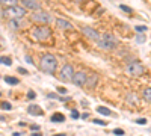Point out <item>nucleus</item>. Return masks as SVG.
<instances>
[{"mask_svg": "<svg viewBox=\"0 0 151 136\" xmlns=\"http://www.w3.org/2000/svg\"><path fill=\"white\" fill-rule=\"evenodd\" d=\"M41 70L47 73V74H53L56 70V65H57V61H56V57L53 56V55H44L42 56V59H41Z\"/></svg>", "mask_w": 151, "mask_h": 136, "instance_id": "f257e3e1", "label": "nucleus"}, {"mask_svg": "<svg viewBox=\"0 0 151 136\" xmlns=\"http://www.w3.org/2000/svg\"><path fill=\"white\" fill-rule=\"evenodd\" d=\"M97 44H98V47H101L103 50H113L118 43H116V39H115V36H113V35L103 33V35H100Z\"/></svg>", "mask_w": 151, "mask_h": 136, "instance_id": "f03ea898", "label": "nucleus"}, {"mask_svg": "<svg viewBox=\"0 0 151 136\" xmlns=\"http://www.w3.org/2000/svg\"><path fill=\"white\" fill-rule=\"evenodd\" d=\"M50 35H51V30L47 26H38V27L32 29V36L36 41H45L50 38Z\"/></svg>", "mask_w": 151, "mask_h": 136, "instance_id": "7ed1b4c3", "label": "nucleus"}, {"mask_svg": "<svg viewBox=\"0 0 151 136\" xmlns=\"http://www.w3.org/2000/svg\"><path fill=\"white\" fill-rule=\"evenodd\" d=\"M144 71H145V67L141 64V62L134 61V62L127 65V73L130 76H141V74H144Z\"/></svg>", "mask_w": 151, "mask_h": 136, "instance_id": "20e7f679", "label": "nucleus"}, {"mask_svg": "<svg viewBox=\"0 0 151 136\" xmlns=\"http://www.w3.org/2000/svg\"><path fill=\"white\" fill-rule=\"evenodd\" d=\"M32 21H36V23H50L51 21V15L45 12V11H38L32 14Z\"/></svg>", "mask_w": 151, "mask_h": 136, "instance_id": "39448f33", "label": "nucleus"}, {"mask_svg": "<svg viewBox=\"0 0 151 136\" xmlns=\"http://www.w3.org/2000/svg\"><path fill=\"white\" fill-rule=\"evenodd\" d=\"M73 77H74V68H73V65H69V64L63 65L62 70H61V79L69 82V80H73Z\"/></svg>", "mask_w": 151, "mask_h": 136, "instance_id": "423d86ee", "label": "nucleus"}, {"mask_svg": "<svg viewBox=\"0 0 151 136\" xmlns=\"http://www.w3.org/2000/svg\"><path fill=\"white\" fill-rule=\"evenodd\" d=\"M5 14L11 15L12 18H21L26 15V11H24V8H21V6H12V8H8V11Z\"/></svg>", "mask_w": 151, "mask_h": 136, "instance_id": "0eeeda50", "label": "nucleus"}, {"mask_svg": "<svg viewBox=\"0 0 151 136\" xmlns=\"http://www.w3.org/2000/svg\"><path fill=\"white\" fill-rule=\"evenodd\" d=\"M86 79H88V74H86L85 71H77L74 73V77H73V83L77 86H82L86 83Z\"/></svg>", "mask_w": 151, "mask_h": 136, "instance_id": "6e6552de", "label": "nucleus"}, {"mask_svg": "<svg viewBox=\"0 0 151 136\" xmlns=\"http://www.w3.org/2000/svg\"><path fill=\"white\" fill-rule=\"evenodd\" d=\"M82 30H83V33L88 36L89 39H95V41H98L100 35H98V32H97L95 29H92V27H83Z\"/></svg>", "mask_w": 151, "mask_h": 136, "instance_id": "1a4fd4ad", "label": "nucleus"}, {"mask_svg": "<svg viewBox=\"0 0 151 136\" xmlns=\"http://www.w3.org/2000/svg\"><path fill=\"white\" fill-rule=\"evenodd\" d=\"M56 24H57L59 29H65V30H71L73 29V24L69 21H67V20H63V18H57Z\"/></svg>", "mask_w": 151, "mask_h": 136, "instance_id": "9d476101", "label": "nucleus"}, {"mask_svg": "<svg viewBox=\"0 0 151 136\" xmlns=\"http://www.w3.org/2000/svg\"><path fill=\"white\" fill-rule=\"evenodd\" d=\"M23 5L24 8H30V9H38V11H41V5L36 2V0H23Z\"/></svg>", "mask_w": 151, "mask_h": 136, "instance_id": "9b49d317", "label": "nucleus"}, {"mask_svg": "<svg viewBox=\"0 0 151 136\" xmlns=\"http://www.w3.org/2000/svg\"><path fill=\"white\" fill-rule=\"evenodd\" d=\"M27 112L30 115H38V117H41V115L44 113V112H42V109L38 106V104H32V106H29L27 107Z\"/></svg>", "mask_w": 151, "mask_h": 136, "instance_id": "f8f14e48", "label": "nucleus"}, {"mask_svg": "<svg viewBox=\"0 0 151 136\" xmlns=\"http://www.w3.org/2000/svg\"><path fill=\"white\" fill-rule=\"evenodd\" d=\"M97 82H98V76H97L95 73H92L91 76H88V79H86V83H85V85L89 86V88H92V86H95Z\"/></svg>", "mask_w": 151, "mask_h": 136, "instance_id": "ddd939ff", "label": "nucleus"}, {"mask_svg": "<svg viewBox=\"0 0 151 136\" xmlns=\"http://www.w3.org/2000/svg\"><path fill=\"white\" fill-rule=\"evenodd\" d=\"M50 119H51L53 123H63V121H65V115L57 112V113H53Z\"/></svg>", "mask_w": 151, "mask_h": 136, "instance_id": "4468645a", "label": "nucleus"}, {"mask_svg": "<svg viewBox=\"0 0 151 136\" xmlns=\"http://www.w3.org/2000/svg\"><path fill=\"white\" fill-rule=\"evenodd\" d=\"M0 5L6 8H12V6H17V0H0Z\"/></svg>", "mask_w": 151, "mask_h": 136, "instance_id": "2eb2a0df", "label": "nucleus"}, {"mask_svg": "<svg viewBox=\"0 0 151 136\" xmlns=\"http://www.w3.org/2000/svg\"><path fill=\"white\" fill-rule=\"evenodd\" d=\"M5 82L9 83V85H18L20 83V80L17 77H11V76H5Z\"/></svg>", "mask_w": 151, "mask_h": 136, "instance_id": "dca6fc26", "label": "nucleus"}, {"mask_svg": "<svg viewBox=\"0 0 151 136\" xmlns=\"http://www.w3.org/2000/svg\"><path fill=\"white\" fill-rule=\"evenodd\" d=\"M97 112H98V113H101V115H106V117H109V115H112V112H110L107 107H104V106L97 107Z\"/></svg>", "mask_w": 151, "mask_h": 136, "instance_id": "f3484780", "label": "nucleus"}, {"mask_svg": "<svg viewBox=\"0 0 151 136\" xmlns=\"http://www.w3.org/2000/svg\"><path fill=\"white\" fill-rule=\"evenodd\" d=\"M0 64H3L6 67H11V65H12V61H11L8 56H2V57H0Z\"/></svg>", "mask_w": 151, "mask_h": 136, "instance_id": "a211bd4d", "label": "nucleus"}, {"mask_svg": "<svg viewBox=\"0 0 151 136\" xmlns=\"http://www.w3.org/2000/svg\"><path fill=\"white\" fill-rule=\"evenodd\" d=\"M20 26H21V24H20V21H18L17 18H12V20L9 21V27H11V29H18Z\"/></svg>", "mask_w": 151, "mask_h": 136, "instance_id": "6ab92c4d", "label": "nucleus"}, {"mask_svg": "<svg viewBox=\"0 0 151 136\" xmlns=\"http://www.w3.org/2000/svg\"><path fill=\"white\" fill-rule=\"evenodd\" d=\"M144 98H145L148 103H151V88H147V89L144 91Z\"/></svg>", "mask_w": 151, "mask_h": 136, "instance_id": "aec40b11", "label": "nucleus"}, {"mask_svg": "<svg viewBox=\"0 0 151 136\" xmlns=\"http://www.w3.org/2000/svg\"><path fill=\"white\" fill-rule=\"evenodd\" d=\"M127 101L130 104H136L138 103V98L134 97V94H127Z\"/></svg>", "mask_w": 151, "mask_h": 136, "instance_id": "412c9836", "label": "nucleus"}, {"mask_svg": "<svg viewBox=\"0 0 151 136\" xmlns=\"http://www.w3.org/2000/svg\"><path fill=\"white\" fill-rule=\"evenodd\" d=\"M0 107H2L3 111H9V109L12 107V106H11L9 101H2V103H0Z\"/></svg>", "mask_w": 151, "mask_h": 136, "instance_id": "4be33fe9", "label": "nucleus"}, {"mask_svg": "<svg viewBox=\"0 0 151 136\" xmlns=\"http://www.w3.org/2000/svg\"><path fill=\"white\" fill-rule=\"evenodd\" d=\"M134 30H136V32H139V33L147 32V26H136V27H134Z\"/></svg>", "mask_w": 151, "mask_h": 136, "instance_id": "5701e85b", "label": "nucleus"}, {"mask_svg": "<svg viewBox=\"0 0 151 136\" xmlns=\"http://www.w3.org/2000/svg\"><path fill=\"white\" fill-rule=\"evenodd\" d=\"M136 43H139V44H141V43H145V35H138L136 36Z\"/></svg>", "mask_w": 151, "mask_h": 136, "instance_id": "b1692460", "label": "nucleus"}, {"mask_svg": "<svg viewBox=\"0 0 151 136\" xmlns=\"http://www.w3.org/2000/svg\"><path fill=\"white\" fill-rule=\"evenodd\" d=\"M113 135H116V136H124V130H122V129H115V130H113Z\"/></svg>", "mask_w": 151, "mask_h": 136, "instance_id": "393cba45", "label": "nucleus"}, {"mask_svg": "<svg viewBox=\"0 0 151 136\" xmlns=\"http://www.w3.org/2000/svg\"><path fill=\"white\" fill-rule=\"evenodd\" d=\"M121 9H122V11L124 12H127V14H132V8H128V6H126V5H121V6H120Z\"/></svg>", "mask_w": 151, "mask_h": 136, "instance_id": "a878e982", "label": "nucleus"}, {"mask_svg": "<svg viewBox=\"0 0 151 136\" xmlns=\"http://www.w3.org/2000/svg\"><path fill=\"white\" fill-rule=\"evenodd\" d=\"M136 124L144 125V124H147V119H145V118H138V119H136Z\"/></svg>", "mask_w": 151, "mask_h": 136, "instance_id": "bb28decb", "label": "nucleus"}, {"mask_svg": "<svg viewBox=\"0 0 151 136\" xmlns=\"http://www.w3.org/2000/svg\"><path fill=\"white\" fill-rule=\"evenodd\" d=\"M92 123L94 124H100V125H106L107 124L106 121H101V119H92Z\"/></svg>", "mask_w": 151, "mask_h": 136, "instance_id": "cd10ccee", "label": "nucleus"}, {"mask_svg": "<svg viewBox=\"0 0 151 136\" xmlns=\"http://www.w3.org/2000/svg\"><path fill=\"white\" fill-rule=\"evenodd\" d=\"M80 117V115H79V112L77 111H71V118H74V119H77Z\"/></svg>", "mask_w": 151, "mask_h": 136, "instance_id": "c85d7f7f", "label": "nucleus"}, {"mask_svg": "<svg viewBox=\"0 0 151 136\" xmlns=\"http://www.w3.org/2000/svg\"><path fill=\"white\" fill-rule=\"evenodd\" d=\"M35 97H36V95H35V92H33V91H29V92H27V98H30V100H33Z\"/></svg>", "mask_w": 151, "mask_h": 136, "instance_id": "c756f323", "label": "nucleus"}, {"mask_svg": "<svg viewBox=\"0 0 151 136\" xmlns=\"http://www.w3.org/2000/svg\"><path fill=\"white\" fill-rule=\"evenodd\" d=\"M57 91L61 92V94H67V89H65V88H61V86H59V88H57Z\"/></svg>", "mask_w": 151, "mask_h": 136, "instance_id": "7c9ffc66", "label": "nucleus"}, {"mask_svg": "<svg viewBox=\"0 0 151 136\" xmlns=\"http://www.w3.org/2000/svg\"><path fill=\"white\" fill-rule=\"evenodd\" d=\"M18 73H21V74H27V71H26L24 68H21V67L18 68Z\"/></svg>", "mask_w": 151, "mask_h": 136, "instance_id": "2f4dec72", "label": "nucleus"}, {"mask_svg": "<svg viewBox=\"0 0 151 136\" xmlns=\"http://www.w3.org/2000/svg\"><path fill=\"white\" fill-rule=\"evenodd\" d=\"M26 61H27V62H29V64H33V61H32V59H30V56H26Z\"/></svg>", "mask_w": 151, "mask_h": 136, "instance_id": "473e14b6", "label": "nucleus"}, {"mask_svg": "<svg viewBox=\"0 0 151 136\" xmlns=\"http://www.w3.org/2000/svg\"><path fill=\"white\" fill-rule=\"evenodd\" d=\"M88 117H89V113H86V112L82 115V118H83V119H85V118H88Z\"/></svg>", "mask_w": 151, "mask_h": 136, "instance_id": "72a5a7b5", "label": "nucleus"}, {"mask_svg": "<svg viewBox=\"0 0 151 136\" xmlns=\"http://www.w3.org/2000/svg\"><path fill=\"white\" fill-rule=\"evenodd\" d=\"M32 136H41V133H32Z\"/></svg>", "mask_w": 151, "mask_h": 136, "instance_id": "f704fd0d", "label": "nucleus"}, {"mask_svg": "<svg viewBox=\"0 0 151 136\" xmlns=\"http://www.w3.org/2000/svg\"><path fill=\"white\" fill-rule=\"evenodd\" d=\"M53 136H65V135H63V133H61V135H53Z\"/></svg>", "mask_w": 151, "mask_h": 136, "instance_id": "c9c22d12", "label": "nucleus"}]
</instances>
